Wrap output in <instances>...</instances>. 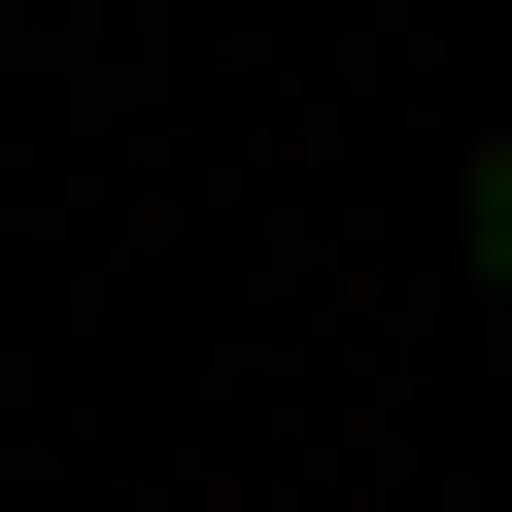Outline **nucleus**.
Masks as SVG:
<instances>
[{
  "label": "nucleus",
  "mask_w": 512,
  "mask_h": 512,
  "mask_svg": "<svg viewBox=\"0 0 512 512\" xmlns=\"http://www.w3.org/2000/svg\"><path fill=\"white\" fill-rule=\"evenodd\" d=\"M444 274H478V308H512V137H478V171H444Z\"/></svg>",
  "instance_id": "obj_1"
}]
</instances>
